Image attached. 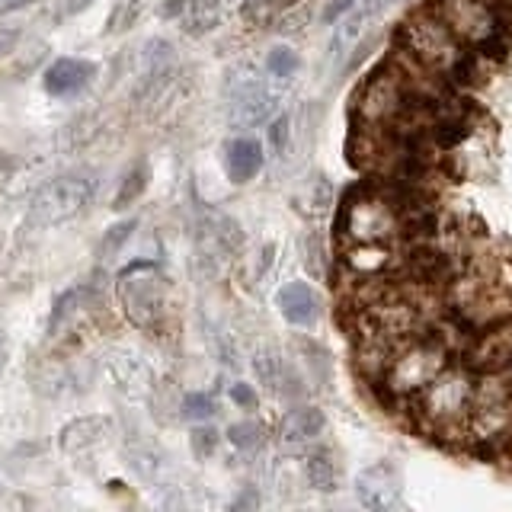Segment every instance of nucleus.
Instances as JSON below:
<instances>
[{"label":"nucleus","instance_id":"obj_26","mask_svg":"<svg viewBox=\"0 0 512 512\" xmlns=\"http://www.w3.org/2000/svg\"><path fill=\"white\" fill-rule=\"evenodd\" d=\"M135 228H138V221H135V218L119 221V224H112V228L106 231V237L100 240V256H103V260H109L112 253H119L125 240L132 237V231H135Z\"/></svg>","mask_w":512,"mask_h":512},{"label":"nucleus","instance_id":"obj_27","mask_svg":"<svg viewBox=\"0 0 512 512\" xmlns=\"http://www.w3.org/2000/svg\"><path fill=\"white\" fill-rule=\"evenodd\" d=\"M253 372H256V378L266 384V388L276 391L279 388V378H282V362L272 356V352H260V356H256V362H253Z\"/></svg>","mask_w":512,"mask_h":512},{"label":"nucleus","instance_id":"obj_5","mask_svg":"<svg viewBox=\"0 0 512 512\" xmlns=\"http://www.w3.org/2000/svg\"><path fill=\"white\" fill-rule=\"evenodd\" d=\"M445 368V346L432 336H410L404 340L384 368L388 388L397 394H420L426 384Z\"/></svg>","mask_w":512,"mask_h":512},{"label":"nucleus","instance_id":"obj_12","mask_svg":"<svg viewBox=\"0 0 512 512\" xmlns=\"http://www.w3.org/2000/svg\"><path fill=\"white\" fill-rule=\"evenodd\" d=\"M224 167L234 183H250L263 170V144L256 138H234L224 148Z\"/></svg>","mask_w":512,"mask_h":512},{"label":"nucleus","instance_id":"obj_2","mask_svg":"<svg viewBox=\"0 0 512 512\" xmlns=\"http://www.w3.org/2000/svg\"><path fill=\"white\" fill-rule=\"evenodd\" d=\"M119 301L125 308V317L144 333H160L167 324L170 301L167 285L157 276L154 263L138 260L119 272Z\"/></svg>","mask_w":512,"mask_h":512},{"label":"nucleus","instance_id":"obj_28","mask_svg":"<svg viewBox=\"0 0 512 512\" xmlns=\"http://www.w3.org/2000/svg\"><path fill=\"white\" fill-rule=\"evenodd\" d=\"M180 410H183V416H189V420H208V416L218 410V404L212 394H186Z\"/></svg>","mask_w":512,"mask_h":512},{"label":"nucleus","instance_id":"obj_6","mask_svg":"<svg viewBox=\"0 0 512 512\" xmlns=\"http://www.w3.org/2000/svg\"><path fill=\"white\" fill-rule=\"evenodd\" d=\"M474 404V384L461 368H442L420 391V413L429 426H458Z\"/></svg>","mask_w":512,"mask_h":512},{"label":"nucleus","instance_id":"obj_11","mask_svg":"<svg viewBox=\"0 0 512 512\" xmlns=\"http://www.w3.org/2000/svg\"><path fill=\"white\" fill-rule=\"evenodd\" d=\"M96 77V64L87 58H58L45 71V90L52 96H77Z\"/></svg>","mask_w":512,"mask_h":512},{"label":"nucleus","instance_id":"obj_35","mask_svg":"<svg viewBox=\"0 0 512 512\" xmlns=\"http://www.w3.org/2000/svg\"><path fill=\"white\" fill-rule=\"evenodd\" d=\"M186 4L189 0H164V4H160V16H164V20H176V16H183Z\"/></svg>","mask_w":512,"mask_h":512},{"label":"nucleus","instance_id":"obj_37","mask_svg":"<svg viewBox=\"0 0 512 512\" xmlns=\"http://www.w3.org/2000/svg\"><path fill=\"white\" fill-rule=\"evenodd\" d=\"M32 0H0V13H13V10H23L29 7Z\"/></svg>","mask_w":512,"mask_h":512},{"label":"nucleus","instance_id":"obj_9","mask_svg":"<svg viewBox=\"0 0 512 512\" xmlns=\"http://www.w3.org/2000/svg\"><path fill=\"white\" fill-rule=\"evenodd\" d=\"M352 487H356V500L372 512L404 509V480H400V471L391 461L368 464L356 474Z\"/></svg>","mask_w":512,"mask_h":512},{"label":"nucleus","instance_id":"obj_25","mask_svg":"<svg viewBox=\"0 0 512 512\" xmlns=\"http://www.w3.org/2000/svg\"><path fill=\"white\" fill-rule=\"evenodd\" d=\"M228 439H231L234 448H240V452H253V448H260V442H263V426L253 423V420L234 423L228 429Z\"/></svg>","mask_w":512,"mask_h":512},{"label":"nucleus","instance_id":"obj_17","mask_svg":"<svg viewBox=\"0 0 512 512\" xmlns=\"http://www.w3.org/2000/svg\"><path fill=\"white\" fill-rule=\"evenodd\" d=\"M304 480H308V487L317 493L336 490V484H340V471H336V461L327 448H317V452L304 458Z\"/></svg>","mask_w":512,"mask_h":512},{"label":"nucleus","instance_id":"obj_18","mask_svg":"<svg viewBox=\"0 0 512 512\" xmlns=\"http://www.w3.org/2000/svg\"><path fill=\"white\" fill-rule=\"evenodd\" d=\"M109 429V420H100V416H90V420H77L71 426H64L61 432V448L64 452H80V448L103 442V432Z\"/></svg>","mask_w":512,"mask_h":512},{"label":"nucleus","instance_id":"obj_33","mask_svg":"<svg viewBox=\"0 0 512 512\" xmlns=\"http://www.w3.org/2000/svg\"><path fill=\"white\" fill-rule=\"evenodd\" d=\"M285 138H288V119L282 116V119L272 122V128H269V141L282 151V148H285Z\"/></svg>","mask_w":512,"mask_h":512},{"label":"nucleus","instance_id":"obj_4","mask_svg":"<svg viewBox=\"0 0 512 512\" xmlns=\"http://www.w3.org/2000/svg\"><path fill=\"white\" fill-rule=\"evenodd\" d=\"M400 45H404V55L420 61L429 71H452L461 52V39L452 29L442 23V16L432 10L423 16H413L400 29Z\"/></svg>","mask_w":512,"mask_h":512},{"label":"nucleus","instance_id":"obj_1","mask_svg":"<svg viewBox=\"0 0 512 512\" xmlns=\"http://www.w3.org/2000/svg\"><path fill=\"white\" fill-rule=\"evenodd\" d=\"M96 189H100L96 170L77 167L68 173H58L55 180H48L36 196H32L26 224L29 228H52V224L77 218L96 199Z\"/></svg>","mask_w":512,"mask_h":512},{"label":"nucleus","instance_id":"obj_32","mask_svg":"<svg viewBox=\"0 0 512 512\" xmlns=\"http://www.w3.org/2000/svg\"><path fill=\"white\" fill-rule=\"evenodd\" d=\"M356 4H359V0H333V4L324 10V23H336L340 16H346Z\"/></svg>","mask_w":512,"mask_h":512},{"label":"nucleus","instance_id":"obj_14","mask_svg":"<svg viewBox=\"0 0 512 512\" xmlns=\"http://www.w3.org/2000/svg\"><path fill=\"white\" fill-rule=\"evenodd\" d=\"M279 311L288 324L304 327L317 317V298L308 282H288L279 292Z\"/></svg>","mask_w":512,"mask_h":512},{"label":"nucleus","instance_id":"obj_20","mask_svg":"<svg viewBox=\"0 0 512 512\" xmlns=\"http://www.w3.org/2000/svg\"><path fill=\"white\" fill-rule=\"evenodd\" d=\"M295 0H247L240 7V16L250 23V26H269V23H279L285 10H292Z\"/></svg>","mask_w":512,"mask_h":512},{"label":"nucleus","instance_id":"obj_10","mask_svg":"<svg viewBox=\"0 0 512 512\" xmlns=\"http://www.w3.org/2000/svg\"><path fill=\"white\" fill-rule=\"evenodd\" d=\"M244 247L240 224L221 212H205L199 221V253L202 260H228Z\"/></svg>","mask_w":512,"mask_h":512},{"label":"nucleus","instance_id":"obj_8","mask_svg":"<svg viewBox=\"0 0 512 512\" xmlns=\"http://www.w3.org/2000/svg\"><path fill=\"white\" fill-rule=\"evenodd\" d=\"M436 13L461 39V45L480 48L490 39L503 36V23H500V13L493 7V0H439Z\"/></svg>","mask_w":512,"mask_h":512},{"label":"nucleus","instance_id":"obj_34","mask_svg":"<svg viewBox=\"0 0 512 512\" xmlns=\"http://www.w3.org/2000/svg\"><path fill=\"white\" fill-rule=\"evenodd\" d=\"M16 42H20V32L10 29V26H0V55H10Z\"/></svg>","mask_w":512,"mask_h":512},{"label":"nucleus","instance_id":"obj_13","mask_svg":"<svg viewBox=\"0 0 512 512\" xmlns=\"http://www.w3.org/2000/svg\"><path fill=\"white\" fill-rule=\"evenodd\" d=\"M324 429H327V416H324V410H320V407H295V410H288L282 416V426H279L282 439L288 445L311 442Z\"/></svg>","mask_w":512,"mask_h":512},{"label":"nucleus","instance_id":"obj_7","mask_svg":"<svg viewBox=\"0 0 512 512\" xmlns=\"http://www.w3.org/2000/svg\"><path fill=\"white\" fill-rule=\"evenodd\" d=\"M279 106V96L272 93L256 68L244 64L228 80V119L234 128H253L272 119Z\"/></svg>","mask_w":512,"mask_h":512},{"label":"nucleus","instance_id":"obj_16","mask_svg":"<svg viewBox=\"0 0 512 512\" xmlns=\"http://www.w3.org/2000/svg\"><path fill=\"white\" fill-rule=\"evenodd\" d=\"M224 16L221 0H189L183 10V32L186 36H208Z\"/></svg>","mask_w":512,"mask_h":512},{"label":"nucleus","instance_id":"obj_30","mask_svg":"<svg viewBox=\"0 0 512 512\" xmlns=\"http://www.w3.org/2000/svg\"><path fill=\"white\" fill-rule=\"evenodd\" d=\"M189 445H192V455L196 458H212L215 455V448H218V432L212 426H199V429H192V436H189Z\"/></svg>","mask_w":512,"mask_h":512},{"label":"nucleus","instance_id":"obj_21","mask_svg":"<svg viewBox=\"0 0 512 512\" xmlns=\"http://www.w3.org/2000/svg\"><path fill=\"white\" fill-rule=\"evenodd\" d=\"M295 202L301 205V212H314V215L317 212H327L330 202H333V189H330V183L324 180V176H311L308 189L298 192Z\"/></svg>","mask_w":512,"mask_h":512},{"label":"nucleus","instance_id":"obj_31","mask_svg":"<svg viewBox=\"0 0 512 512\" xmlns=\"http://www.w3.org/2000/svg\"><path fill=\"white\" fill-rule=\"evenodd\" d=\"M231 397H234V404H237V407H247V410L256 407V391L250 388V384H240V381H237L234 388H231Z\"/></svg>","mask_w":512,"mask_h":512},{"label":"nucleus","instance_id":"obj_23","mask_svg":"<svg viewBox=\"0 0 512 512\" xmlns=\"http://www.w3.org/2000/svg\"><path fill=\"white\" fill-rule=\"evenodd\" d=\"M144 186H148V170H144V164H138L132 173H125L116 199H112V208H128L144 192Z\"/></svg>","mask_w":512,"mask_h":512},{"label":"nucleus","instance_id":"obj_36","mask_svg":"<svg viewBox=\"0 0 512 512\" xmlns=\"http://www.w3.org/2000/svg\"><path fill=\"white\" fill-rule=\"evenodd\" d=\"M7 359H10V343H7V333H4V327H0V375H4Z\"/></svg>","mask_w":512,"mask_h":512},{"label":"nucleus","instance_id":"obj_19","mask_svg":"<svg viewBox=\"0 0 512 512\" xmlns=\"http://www.w3.org/2000/svg\"><path fill=\"white\" fill-rule=\"evenodd\" d=\"M112 378H116V384L122 391H141L144 384H148V365H144L138 356H132V352H119L116 359H112Z\"/></svg>","mask_w":512,"mask_h":512},{"label":"nucleus","instance_id":"obj_29","mask_svg":"<svg viewBox=\"0 0 512 512\" xmlns=\"http://www.w3.org/2000/svg\"><path fill=\"white\" fill-rule=\"evenodd\" d=\"M138 13H141V0H119L116 10H112V16H109V29L106 32H122V29H128V26L138 20Z\"/></svg>","mask_w":512,"mask_h":512},{"label":"nucleus","instance_id":"obj_15","mask_svg":"<svg viewBox=\"0 0 512 512\" xmlns=\"http://www.w3.org/2000/svg\"><path fill=\"white\" fill-rule=\"evenodd\" d=\"M381 10V0H359L356 7L349 10V16L340 23V29H336V36H333V52L336 55H346V48L349 45H356L362 39V32L368 29V23L375 20Z\"/></svg>","mask_w":512,"mask_h":512},{"label":"nucleus","instance_id":"obj_24","mask_svg":"<svg viewBox=\"0 0 512 512\" xmlns=\"http://www.w3.org/2000/svg\"><path fill=\"white\" fill-rule=\"evenodd\" d=\"M90 298V288L87 285H74V288H68L58 301H55V311H52V327H58V324H64L77 308H84V301Z\"/></svg>","mask_w":512,"mask_h":512},{"label":"nucleus","instance_id":"obj_22","mask_svg":"<svg viewBox=\"0 0 512 512\" xmlns=\"http://www.w3.org/2000/svg\"><path fill=\"white\" fill-rule=\"evenodd\" d=\"M266 71L279 80H292L301 71V58H298V52H292V48L279 45L266 55Z\"/></svg>","mask_w":512,"mask_h":512},{"label":"nucleus","instance_id":"obj_3","mask_svg":"<svg viewBox=\"0 0 512 512\" xmlns=\"http://www.w3.org/2000/svg\"><path fill=\"white\" fill-rule=\"evenodd\" d=\"M336 231H343L352 247H381L397 237L400 218L388 196L362 192V196H349L343 202V215L336 221Z\"/></svg>","mask_w":512,"mask_h":512}]
</instances>
